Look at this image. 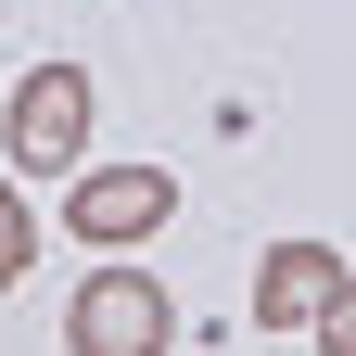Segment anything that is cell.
Masks as SVG:
<instances>
[{
	"label": "cell",
	"instance_id": "1",
	"mask_svg": "<svg viewBox=\"0 0 356 356\" xmlns=\"http://www.w3.org/2000/svg\"><path fill=\"white\" fill-rule=\"evenodd\" d=\"M178 343V305H165V280L153 267H89L76 280V305H64V356H165Z\"/></svg>",
	"mask_w": 356,
	"mask_h": 356
},
{
	"label": "cell",
	"instance_id": "2",
	"mask_svg": "<svg viewBox=\"0 0 356 356\" xmlns=\"http://www.w3.org/2000/svg\"><path fill=\"white\" fill-rule=\"evenodd\" d=\"M89 64H26L13 76V102H0V140H13V165L26 178H76V153H89Z\"/></svg>",
	"mask_w": 356,
	"mask_h": 356
},
{
	"label": "cell",
	"instance_id": "3",
	"mask_svg": "<svg viewBox=\"0 0 356 356\" xmlns=\"http://www.w3.org/2000/svg\"><path fill=\"white\" fill-rule=\"evenodd\" d=\"M165 216H178V178H165V165H89V178H64V229H76L89 254L153 242Z\"/></svg>",
	"mask_w": 356,
	"mask_h": 356
},
{
	"label": "cell",
	"instance_id": "4",
	"mask_svg": "<svg viewBox=\"0 0 356 356\" xmlns=\"http://www.w3.org/2000/svg\"><path fill=\"white\" fill-rule=\"evenodd\" d=\"M331 280H343V254H331V242H267V267H254V331L318 318V305H331Z\"/></svg>",
	"mask_w": 356,
	"mask_h": 356
},
{
	"label": "cell",
	"instance_id": "5",
	"mask_svg": "<svg viewBox=\"0 0 356 356\" xmlns=\"http://www.w3.org/2000/svg\"><path fill=\"white\" fill-rule=\"evenodd\" d=\"M26 267H38V216H26L13 178H0V280H26Z\"/></svg>",
	"mask_w": 356,
	"mask_h": 356
},
{
	"label": "cell",
	"instance_id": "6",
	"mask_svg": "<svg viewBox=\"0 0 356 356\" xmlns=\"http://www.w3.org/2000/svg\"><path fill=\"white\" fill-rule=\"evenodd\" d=\"M305 331H318V356H356V267L331 280V305H318V318H305Z\"/></svg>",
	"mask_w": 356,
	"mask_h": 356
}]
</instances>
